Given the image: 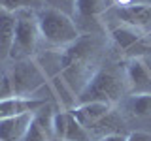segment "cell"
<instances>
[{
  "label": "cell",
  "mask_w": 151,
  "mask_h": 141,
  "mask_svg": "<svg viewBox=\"0 0 151 141\" xmlns=\"http://www.w3.org/2000/svg\"><path fill=\"white\" fill-rule=\"evenodd\" d=\"M127 141H151V132H144V130L130 132L127 135Z\"/></svg>",
  "instance_id": "cell-18"
},
{
  "label": "cell",
  "mask_w": 151,
  "mask_h": 141,
  "mask_svg": "<svg viewBox=\"0 0 151 141\" xmlns=\"http://www.w3.org/2000/svg\"><path fill=\"white\" fill-rule=\"evenodd\" d=\"M127 109L134 117L151 115V92H132L127 100Z\"/></svg>",
  "instance_id": "cell-15"
},
{
  "label": "cell",
  "mask_w": 151,
  "mask_h": 141,
  "mask_svg": "<svg viewBox=\"0 0 151 141\" xmlns=\"http://www.w3.org/2000/svg\"><path fill=\"white\" fill-rule=\"evenodd\" d=\"M44 8V0H0V9H6L12 13L19 11H38Z\"/></svg>",
  "instance_id": "cell-16"
},
{
  "label": "cell",
  "mask_w": 151,
  "mask_h": 141,
  "mask_svg": "<svg viewBox=\"0 0 151 141\" xmlns=\"http://www.w3.org/2000/svg\"><path fill=\"white\" fill-rule=\"evenodd\" d=\"M106 0H76L74 6V21L78 23L81 34H106V23H102L106 11Z\"/></svg>",
  "instance_id": "cell-6"
},
{
  "label": "cell",
  "mask_w": 151,
  "mask_h": 141,
  "mask_svg": "<svg viewBox=\"0 0 151 141\" xmlns=\"http://www.w3.org/2000/svg\"><path fill=\"white\" fill-rule=\"evenodd\" d=\"M15 26H17L15 13L0 9V62L9 58L13 40H15Z\"/></svg>",
  "instance_id": "cell-14"
},
{
  "label": "cell",
  "mask_w": 151,
  "mask_h": 141,
  "mask_svg": "<svg viewBox=\"0 0 151 141\" xmlns=\"http://www.w3.org/2000/svg\"><path fill=\"white\" fill-rule=\"evenodd\" d=\"M98 141H127V135H123V134H106Z\"/></svg>",
  "instance_id": "cell-19"
},
{
  "label": "cell",
  "mask_w": 151,
  "mask_h": 141,
  "mask_svg": "<svg viewBox=\"0 0 151 141\" xmlns=\"http://www.w3.org/2000/svg\"><path fill=\"white\" fill-rule=\"evenodd\" d=\"M2 81L6 83V96L36 98L49 79L42 66L36 62V58H25L13 60V64L4 73Z\"/></svg>",
  "instance_id": "cell-2"
},
{
  "label": "cell",
  "mask_w": 151,
  "mask_h": 141,
  "mask_svg": "<svg viewBox=\"0 0 151 141\" xmlns=\"http://www.w3.org/2000/svg\"><path fill=\"white\" fill-rule=\"evenodd\" d=\"M45 98H25V96H6L0 98V119L8 117H17L25 113H38L45 107Z\"/></svg>",
  "instance_id": "cell-11"
},
{
  "label": "cell",
  "mask_w": 151,
  "mask_h": 141,
  "mask_svg": "<svg viewBox=\"0 0 151 141\" xmlns=\"http://www.w3.org/2000/svg\"><path fill=\"white\" fill-rule=\"evenodd\" d=\"M36 113H25L17 117L0 119V141H23L34 122Z\"/></svg>",
  "instance_id": "cell-13"
},
{
  "label": "cell",
  "mask_w": 151,
  "mask_h": 141,
  "mask_svg": "<svg viewBox=\"0 0 151 141\" xmlns=\"http://www.w3.org/2000/svg\"><path fill=\"white\" fill-rule=\"evenodd\" d=\"M17 17V26H15V40L9 58L12 60H25V58H34L36 49L40 43V32H38V23H36V11H19L15 13Z\"/></svg>",
  "instance_id": "cell-4"
},
{
  "label": "cell",
  "mask_w": 151,
  "mask_h": 141,
  "mask_svg": "<svg viewBox=\"0 0 151 141\" xmlns=\"http://www.w3.org/2000/svg\"><path fill=\"white\" fill-rule=\"evenodd\" d=\"M55 141H91V132L72 115V111H57L51 115Z\"/></svg>",
  "instance_id": "cell-8"
},
{
  "label": "cell",
  "mask_w": 151,
  "mask_h": 141,
  "mask_svg": "<svg viewBox=\"0 0 151 141\" xmlns=\"http://www.w3.org/2000/svg\"><path fill=\"white\" fill-rule=\"evenodd\" d=\"M36 23L38 32H40V41L49 47V49H63V47L74 43L79 36L78 23L74 21L72 15L63 13L53 8H42L36 11Z\"/></svg>",
  "instance_id": "cell-1"
},
{
  "label": "cell",
  "mask_w": 151,
  "mask_h": 141,
  "mask_svg": "<svg viewBox=\"0 0 151 141\" xmlns=\"http://www.w3.org/2000/svg\"><path fill=\"white\" fill-rule=\"evenodd\" d=\"M102 45H104V36H100V34H81L74 43L59 49L60 72H63L64 68H68V66H72V64L96 60Z\"/></svg>",
  "instance_id": "cell-5"
},
{
  "label": "cell",
  "mask_w": 151,
  "mask_h": 141,
  "mask_svg": "<svg viewBox=\"0 0 151 141\" xmlns=\"http://www.w3.org/2000/svg\"><path fill=\"white\" fill-rule=\"evenodd\" d=\"M113 107L115 105L110 102H81L72 109V115L91 132V128H96L104 119L111 115Z\"/></svg>",
  "instance_id": "cell-10"
},
{
  "label": "cell",
  "mask_w": 151,
  "mask_h": 141,
  "mask_svg": "<svg viewBox=\"0 0 151 141\" xmlns=\"http://www.w3.org/2000/svg\"><path fill=\"white\" fill-rule=\"evenodd\" d=\"M147 38H149V41H151V34H149V36H147Z\"/></svg>",
  "instance_id": "cell-20"
},
{
  "label": "cell",
  "mask_w": 151,
  "mask_h": 141,
  "mask_svg": "<svg viewBox=\"0 0 151 141\" xmlns=\"http://www.w3.org/2000/svg\"><path fill=\"white\" fill-rule=\"evenodd\" d=\"M111 41L115 43L123 53L129 55V58L132 56H145L151 55V41L145 34H142L140 30L132 28L129 25L117 23L113 26H108Z\"/></svg>",
  "instance_id": "cell-7"
},
{
  "label": "cell",
  "mask_w": 151,
  "mask_h": 141,
  "mask_svg": "<svg viewBox=\"0 0 151 141\" xmlns=\"http://www.w3.org/2000/svg\"><path fill=\"white\" fill-rule=\"evenodd\" d=\"M106 15L113 17V21L117 23L136 28L145 36L151 34V4H134L129 8H110Z\"/></svg>",
  "instance_id": "cell-9"
},
{
  "label": "cell",
  "mask_w": 151,
  "mask_h": 141,
  "mask_svg": "<svg viewBox=\"0 0 151 141\" xmlns=\"http://www.w3.org/2000/svg\"><path fill=\"white\" fill-rule=\"evenodd\" d=\"M127 88L129 87H127L125 73L117 72L113 68H108V66H100L96 70V73L93 75L91 83L87 85V88L79 94L78 103H81V102H110L115 105L123 98Z\"/></svg>",
  "instance_id": "cell-3"
},
{
  "label": "cell",
  "mask_w": 151,
  "mask_h": 141,
  "mask_svg": "<svg viewBox=\"0 0 151 141\" xmlns=\"http://www.w3.org/2000/svg\"><path fill=\"white\" fill-rule=\"evenodd\" d=\"M44 6H45V8L59 9V11L68 13V15H72V17H74V6H76V0H44Z\"/></svg>",
  "instance_id": "cell-17"
},
{
  "label": "cell",
  "mask_w": 151,
  "mask_h": 141,
  "mask_svg": "<svg viewBox=\"0 0 151 141\" xmlns=\"http://www.w3.org/2000/svg\"><path fill=\"white\" fill-rule=\"evenodd\" d=\"M125 79L127 87L132 92H151V73L142 56H132L125 64Z\"/></svg>",
  "instance_id": "cell-12"
}]
</instances>
